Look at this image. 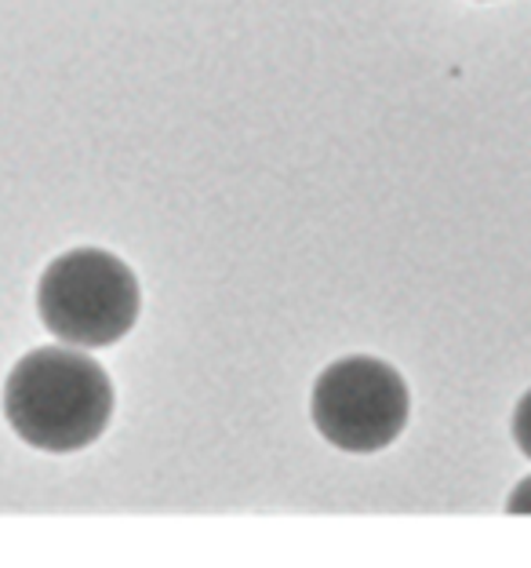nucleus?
<instances>
[{
	"mask_svg": "<svg viewBox=\"0 0 531 568\" xmlns=\"http://www.w3.org/2000/svg\"><path fill=\"white\" fill-rule=\"evenodd\" d=\"M507 514H531V474L513 485V493L507 496Z\"/></svg>",
	"mask_w": 531,
	"mask_h": 568,
	"instance_id": "39448f33",
	"label": "nucleus"
},
{
	"mask_svg": "<svg viewBox=\"0 0 531 568\" xmlns=\"http://www.w3.org/2000/svg\"><path fill=\"white\" fill-rule=\"evenodd\" d=\"M510 434H513V445L524 452L531 459V386L521 394V402L513 405V416H510Z\"/></svg>",
	"mask_w": 531,
	"mask_h": 568,
	"instance_id": "20e7f679",
	"label": "nucleus"
},
{
	"mask_svg": "<svg viewBox=\"0 0 531 568\" xmlns=\"http://www.w3.org/2000/svg\"><path fill=\"white\" fill-rule=\"evenodd\" d=\"M309 419L339 452H382L405 434L411 419L408 379L382 357L346 354L314 379Z\"/></svg>",
	"mask_w": 531,
	"mask_h": 568,
	"instance_id": "7ed1b4c3",
	"label": "nucleus"
},
{
	"mask_svg": "<svg viewBox=\"0 0 531 568\" xmlns=\"http://www.w3.org/2000/svg\"><path fill=\"white\" fill-rule=\"evenodd\" d=\"M142 310L139 277L102 248L55 255L37 284V314L62 346L102 351L135 328Z\"/></svg>",
	"mask_w": 531,
	"mask_h": 568,
	"instance_id": "f03ea898",
	"label": "nucleus"
},
{
	"mask_svg": "<svg viewBox=\"0 0 531 568\" xmlns=\"http://www.w3.org/2000/svg\"><path fill=\"white\" fill-rule=\"evenodd\" d=\"M4 419L37 452H81L113 419V383L92 354L76 346H37L4 379Z\"/></svg>",
	"mask_w": 531,
	"mask_h": 568,
	"instance_id": "f257e3e1",
	"label": "nucleus"
}]
</instances>
